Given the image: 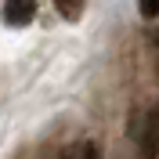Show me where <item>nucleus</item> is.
I'll return each instance as SVG.
<instances>
[{
	"label": "nucleus",
	"mask_w": 159,
	"mask_h": 159,
	"mask_svg": "<svg viewBox=\"0 0 159 159\" xmlns=\"http://www.w3.org/2000/svg\"><path fill=\"white\" fill-rule=\"evenodd\" d=\"M141 159H159V109L145 116L141 127Z\"/></svg>",
	"instance_id": "f257e3e1"
},
{
	"label": "nucleus",
	"mask_w": 159,
	"mask_h": 159,
	"mask_svg": "<svg viewBox=\"0 0 159 159\" xmlns=\"http://www.w3.org/2000/svg\"><path fill=\"white\" fill-rule=\"evenodd\" d=\"M36 18V0H7L4 4V22L7 25H29V22Z\"/></svg>",
	"instance_id": "f03ea898"
},
{
	"label": "nucleus",
	"mask_w": 159,
	"mask_h": 159,
	"mask_svg": "<svg viewBox=\"0 0 159 159\" xmlns=\"http://www.w3.org/2000/svg\"><path fill=\"white\" fill-rule=\"evenodd\" d=\"M54 4H58V11L65 15V18H76L80 7H83V0H54Z\"/></svg>",
	"instance_id": "7ed1b4c3"
},
{
	"label": "nucleus",
	"mask_w": 159,
	"mask_h": 159,
	"mask_svg": "<svg viewBox=\"0 0 159 159\" xmlns=\"http://www.w3.org/2000/svg\"><path fill=\"white\" fill-rule=\"evenodd\" d=\"M138 7H141L145 18H156V15H159V0H138Z\"/></svg>",
	"instance_id": "20e7f679"
},
{
	"label": "nucleus",
	"mask_w": 159,
	"mask_h": 159,
	"mask_svg": "<svg viewBox=\"0 0 159 159\" xmlns=\"http://www.w3.org/2000/svg\"><path fill=\"white\" fill-rule=\"evenodd\" d=\"M83 159H98V156H94V148H87V152H83Z\"/></svg>",
	"instance_id": "39448f33"
}]
</instances>
